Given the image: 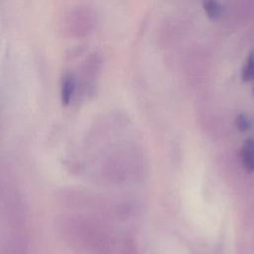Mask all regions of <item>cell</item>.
Wrapping results in <instances>:
<instances>
[{
    "instance_id": "obj_1",
    "label": "cell",
    "mask_w": 254,
    "mask_h": 254,
    "mask_svg": "<svg viewBox=\"0 0 254 254\" xmlns=\"http://www.w3.org/2000/svg\"><path fill=\"white\" fill-rule=\"evenodd\" d=\"M75 89V78L71 73H64L61 81V100L63 105H68Z\"/></svg>"
},
{
    "instance_id": "obj_2",
    "label": "cell",
    "mask_w": 254,
    "mask_h": 254,
    "mask_svg": "<svg viewBox=\"0 0 254 254\" xmlns=\"http://www.w3.org/2000/svg\"><path fill=\"white\" fill-rule=\"evenodd\" d=\"M241 157H242L244 168L249 172L254 171V140L253 139H248L244 143L241 151Z\"/></svg>"
},
{
    "instance_id": "obj_3",
    "label": "cell",
    "mask_w": 254,
    "mask_h": 254,
    "mask_svg": "<svg viewBox=\"0 0 254 254\" xmlns=\"http://www.w3.org/2000/svg\"><path fill=\"white\" fill-rule=\"evenodd\" d=\"M202 7L208 18L211 20H217L222 15V6L217 0H203Z\"/></svg>"
},
{
    "instance_id": "obj_4",
    "label": "cell",
    "mask_w": 254,
    "mask_h": 254,
    "mask_svg": "<svg viewBox=\"0 0 254 254\" xmlns=\"http://www.w3.org/2000/svg\"><path fill=\"white\" fill-rule=\"evenodd\" d=\"M241 77L244 81L254 80V49L249 54L245 64L243 65Z\"/></svg>"
},
{
    "instance_id": "obj_5",
    "label": "cell",
    "mask_w": 254,
    "mask_h": 254,
    "mask_svg": "<svg viewBox=\"0 0 254 254\" xmlns=\"http://www.w3.org/2000/svg\"><path fill=\"white\" fill-rule=\"evenodd\" d=\"M236 125L240 131H246L250 127V121L244 114H240L236 118Z\"/></svg>"
}]
</instances>
